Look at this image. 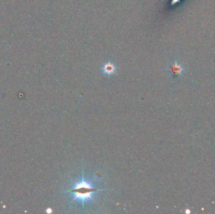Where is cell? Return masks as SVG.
<instances>
[{
  "instance_id": "obj_1",
  "label": "cell",
  "mask_w": 215,
  "mask_h": 214,
  "mask_svg": "<svg viewBox=\"0 0 215 214\" xmlns=\"http://www.w3.org/2000/svg\"><path fill=\"white\" fill-rule=\"evenodd\" d=\"M98 191H104V190L94 188L91 183L85 180L83 170L81 180L74 185L72 188L66 190V192H70L71 193L73 194V198L71 202L73 203L75 200H79L81 201L83 204V207H84L85 201L92 199V195Z\"/></svg>"
},
{
  "instance_id": "obj_3",
  "label": "cell",
  "mask_w": 215,
  "mask_h": 214,
  "mask_svg": "<svg viewBox=\"0 0 215 214\" xmlns=\"http://www.w3.org/2000/svg\"><path fill=\"white\" fill-rule=\"evenodd\" d=\"M170 70L172 74L175 76H178L181 75L182 72L184 71V69L181 65L179 64L177 62H175L173 65H172Z\"/></svg>"
},
{
  "instance_id": "obj_4",
  "label": "cell",
  "mask_w": 215,
  "mask_h": 214,
  "mask_svg": "<svg viewBox=\"0 0 215 214\" xmlns=\"http://www.w3.org/2000/svg\"><path fill=\"white\" fill-rule=\"evenodd\" d=\"M47 212H48V213H51V212H52V209H48L47 210Z\"/></svg>"
},
{
  "instance_id": "obj_2",
  "label": "cell",
  "mask_w": 215,
  "mask_h": 214,
  "mask_svg": "<svg viewBox=\"0 0 215 214\" xmlns=\"http://www.w3.org/2000/svg\"><path fill=\"white\" fill-rule=\"evenodd\" d=\"M102 72L106 75H112L117 72V67L113 63L111 62H108L103 65L102 67Z\"/></svg>"
}]
</instances>
